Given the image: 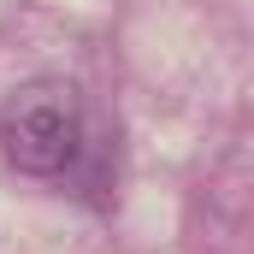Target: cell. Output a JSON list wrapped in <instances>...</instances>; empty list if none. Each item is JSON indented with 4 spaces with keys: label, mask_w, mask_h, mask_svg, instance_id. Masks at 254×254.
I'll return each instance as SVG.
<instances>
[{
    "label": "cell",
    "mask_w": 254,
    "mask_h": 254,
    "mask_svg": "<svg viewBox=\"0 0 254 254\" xmlns=\"http://www.w3.org/2000/svg\"><path fill=\"white\" fill-rule=\"evenodd\" d=\"M0 142L18 172L54 178L83 148V101L71 83H24L0 107Z\"/></svg>",
    "instance_id": "obj_1"
}]
</instances>
